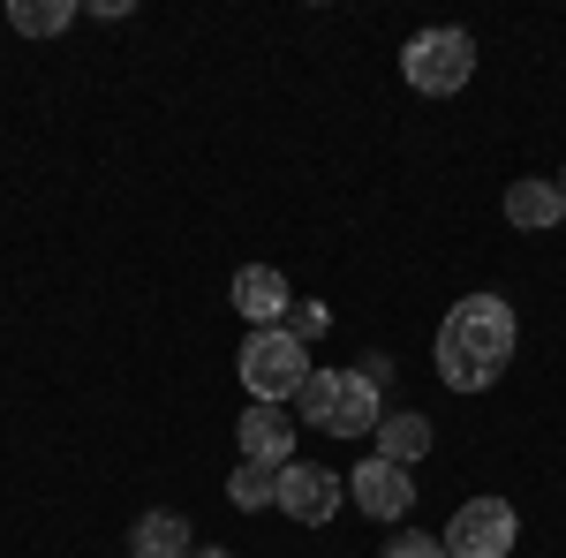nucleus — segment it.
<instances>
[{"instance_id": "obj_19", "label": "nucleus", "mask_w": 566, "mask_h": 558, "mask_svg": "<svg viewBox=\"0 0 566 558\" xmlns=\"http://www.w3.org/2000/svg\"><path fill=\"white\" fill-rule=\"evenodd\" d=\"M559 197H566V173H559Z\"/></svg>"}, {"instance_id": "obj_8", "label": "nucleus", "mask_w": 566, "mask_h": 558, "mask_svg": "<svg viewBox=\"0 0 566 558\" xmlns=\"http://www.w3.org/2000/svg\"><path fill=\"white\" fill-rule=\"evenodd\" d=\"M295 415L287 408H272V400H250V415H242V461H264V468H287L295 461Z\"/></svg>"}, {"instance_id": "obj_2", "label": "nucleus", "mask_w": 566, "mask_h": 558, "mask_svg": "<svg viewBox=\"0 0 566 558\" xmlns=\"http://www.w3.org/2000/svg\"><path fill=\"white\" fill-rule=\"evenodd\" d=\"M295 423L333 430V438H370L386 423V408H378V392L363 386L355 370H310V386L295 392Z\"/></svg>"}, {"instance_id": "obj_18", "label": "nucleus", "mask_w": 566, "mask_h": 558, "mask_svg": "<svg viewBox=\"0 0 566 558\" xmlns=\"http://www.w3.org/2000/svg\"><path fill=\"white\" fill-rule=\"evenodd\" d=\"M189 558H234V551H189Z\"/></svg>"}, {"instance_id": "obj_12", "label": "nucleus", "mask_w": 566, "mask_h": 558, "mask_svg": "<svg viewBox=\"0 0 566 558\" xmlns=\"http://www.w3.org/2000/svg\"><path fill=\"white\" fill-rule=\"evenodd\" d=\"M189 551H197V544H189V520L167 514V506H159V514H144L129 528V558H189Z\"/></svg>"}, {"instance_id": "obj_5", "label": "nucleus", "mask_w": 566, "mask_h": 558, "mask_svg": "<svg viewBox=\"0 0 566 558\" xmlns=\"http://www.w3.org/2000/svg\"><path fill=\"white\" fill-rule=\"evenodd\" d=\"M514 536H522V514L506 498H469L446 520V558H506Z\"/></svg>"}, {"instance_id": "obj_15", "label": "nucleus", "mask_w": 566, "mask_h": 558, "mask_svg": "<svg viewBox=\"0 0 566 558\" xmlns=\"http://www.w3.org/2000/svg\"><path fill=\"white\" fill-rule=\"evenodd\" d=\"M287 333H295V340H325V333H333V309H325V302H295V309H287Z\"/></svg>"}, {"instance_id": "obj_4", "label": "nucleus", "mask_w": 566, "mask_h": 558, "mask_svg": "<svg viewBox=\"0 0 566 558\" xmlns=\"http://www.w3.org/2000/svg\"><path fill=\"white\" fill-rule=\"evenodd\" d=\"M400 76L423 91V98H453V91L476 76V39H469V31H453V23L416 31L408 53H400Z\"/></svg>"}, {"instance_id": "obj_3", "label": "nucleus", "mask_w": 566, "mask_h": 558, "mask_svg": "<svg viewBox=\"0 0 566 558\" xmlns=\"http://www.w3.org/2000/svg\"><path fill=\"white\" fill-rule=\"evenodd\" d=\"M234 362H242V386H250V400H272V408H287V400L310 386V370H317V362H310V347L295 340L287 325H264V333H250Z\"/></svg>"}, {"instance_id": "obj_17", "label": "nucleus", "mask_w": 566, "mask_h": 558, "mask_svg": "<svg viewBox=\"0 0 566 558\" xmlns=\"http://www.w3.org/2000/svg\"><path fill=\"white\" fill-rule=\"evenodd\" d=\"M355 378H363L370 392H386L392 386V355H363V362H355Z\"/></svg>"}, {"instance_id": "obj_11", "label": "nucleus", "mask_w": 566, "mask_h": 558, "mask_svg": "<svg viewBox=\"0 0 566 558\" xmlns=\"http://www.w3.org/2000/svg\"><path fill=\"white\" fill-rule=\"evenodd\" d=\"M370 438H378V461H392V468H416V461L431 453V415L400 408V415H386V423L370 430Z\"/></svg>"}, {"instance_id": "obj_14", "label": "nucleus", "mask_w": 566, "mask_h": 558, "mask_svg": "<svg viewBox=\"0 0 566 558\" xmlns=\"http://www.w3.org/2000/svg\"><path fill=\"white\" fill-rule=\"evenodd\" d=\"M227 498H234L242 514H258V506H272V498H280V468H264V461H242V468L227 475Z\"/></svg>"}, {"instance_id": "obj_10", "label": "nucleus", "mask_w": 566, "mask_h": 558, "mask_svg": "<svg viewBox=\"0 0 566 558\" xmlns=\"http://www.w3.org/2000/svg\"><path fill=\"white\" fill-rule=\"evenodd\" d=\"M506 219H514V227H528V234L559 227V219H566L559 181H544V173H522V181H506Z\"/></svg>"}, {"instance_id": "obj_1", "label": "nucleus", "mask_w": 566, "mask_h": 558, "mask_svg": "<svg viewBox=\"0 0 566 558\" xmlns=\"http://www.w3.org/2000/svg\"><path fill=\"white\" fill-rule=\"evenodd\" d=\"M514 340H522V325H514V309L499 295L453 302L446 325H438V378L453 392H491L506 378V362H514Z\"/></svg>"}, {"instance_id": "obj_9", "label": "nucleus", "mask_w": 566, "mask_h": 558, "mask_svg": "<svg viewBox=\"0 0 566 558\" xmlns=\"http://www.w3.org/2000/svg\"><path fill=\"white\" fill-rule=\"evenodd\" d=\"M234 309L264 333V325H287L295 295H287V280H280L272 264H242V272H234Z\"/></svg>"}, {"instance_id": "obj_16", "label": "nucleus", "mask_w": 566, "mask_h": 558, "mask_svg": "<svg viewBox=\"0 0 566 558\" xmlns=\"http://www.w3.org/2000/svg\"><path fill=\"white\" fill-rule=\"evenodd\" d=\"M386 558H446V536H423V528H400L386 544Z\"/></svg>"}, {"instance_id": "obj_13", "label": "nucleus", "mask_w": 566, "mask_h": 558, "mask_svg": "<svg viewBox=\"0 0 566 558\" xmlns=\"http://www.w3.org/2000/svg\"><path fill=\"white\" fill-rule=\"evenodd\" d=\"M8 23H15L23 39H53V31L76 23V0H8Z\"/></svg>"}, {"instance_id": "obj_6", "label": "nucleus", "mask_w": 566, "mask_h": 558, "mask_svg": "<svg viewBox=\"0 0 566 558\" xmlns=\"http://www.w3.org/2000/svg\"><path fill=\"white\" fill-rule=\"evenodd\" d=\"M340 498H348V475H333V468H310V461H287L280 468V514L287 520H303V528H325V520L340 514Z\"/></svg>"}, {"instance_id": "obj_7", "label": "nucleus", "mask_w": 566, "mask_h": 558, "mask_svg": "<svg viewBox=\"0 0 566 558\" xmlns=\"http://www.w3.org/2000/svg\"><path fill=\"white\" fill-rule=\"evenodd\" d=\"M348 498L363 506L370 520H408V506H416V483H408V468H392V461H363V468L348 475Z\"/></svg>"}]
</instances>
